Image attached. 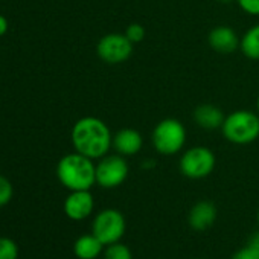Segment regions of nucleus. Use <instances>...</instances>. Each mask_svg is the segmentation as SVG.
<instances>
[{
	"mask_svg": "<svg viewBox=\"0 0 259 259\" xmlns=\"http://www.w3.org/2000/svg\"><path fill=\"white\" fill-rule=\"evenodd\" d=\"M72 145L76 153L99 160L113 147V135L108 125L95 116H85L75 122L70 133Z\"/></svg>",
	"mask_w": 259,
	"mask_h": 259,
	"instance_id": "f257e3e1",
	"label": "nucleus"
},
{
	"mask_svg": "<svg viewBox=\"0 0 259 259\" xmlns=\"http://www.w3.org/2000/svg\"><path fill=\"white\" fill-rule=\"evenodd\" d=\"M57 177L69 191H90L96 185V165L92 159L75 151L60 159Z\"/></svg>",
	"mask_w": 259,
	"mask_h": 259,
	"instance_id": "f03ea898",
	"label": "nucleus"
},
{
	"mask_svg": "<svg viewBox=\"0 0 259 259\" xmlns=\"http://www.w3.org/2000/svg\"><path fill=\"white\" fill-rule=\"evenodd\" d=\"M221 132L227 142L233 145H248L259 138V113L236 110L226 116Z\"/></svg>",
	"mask_w": 259,
	"mask_h": 259,
	"instance_id": "7ed1b4c3",
	"label": "nucleus"
},
{
	"mask_svg": "<svg viewBox=\"0 0 259 259\" xmlns=\"http://www.w3.org/2000/svg\"><path fill=\"white\" fill-rule=\"evenodd\" d=\"M151 142L162 156L179 154L186 144V128L179 119L166 117L154 126Z\"/></svg>",
	"mask_w": 259,
	"mask_h": 259,
	"instance_id": "20e7f679",
	"label": "nucleus"
},
{
	"mask_svg": "<svg viewBox=\"0 0 259 259\" xmlns=\"http://www.w3.org/2000/svg\"><path fill=\"white\" fill-rule=\"evenodd\" d=\"M217 165V159L212 150L207 147H192L186 150L179 162L180 172L191 180H201L209 177Z\"/></svg>",
	"mask_w": 259,
	"mask_h": 259,
	"instance_id": "39448f33",
	"label": "nucleus"
},
{
	"mask_svg": "<svg viewBox=\"0 0 259 259\" xmlns=\"http://www.w3.org/2000/svg\"><path fill=\"white\" fill-rule=\"evenodd\" d=\"M126 230V221L120 210L107 207L98 212L92 221V233L104 244L110 245L119 242Z\"/></svg>",
	"mask_w": 259,
	"mask_h": 259,
	"instance_id": "423d86ee",
	"label": "nucleus"
},
{
	"mask_svg": "<svg viewBox=\"0 0 259 259\" xmlns=\"http://www.w3.org/2000/svg\"><path fill=\"white\" fill-rule=\"evenodd\" d=\"M128 172L130 168L123 156L107 154L96 163V185L104 189H114L126 180Z\"/></svg>",
	"mask_w": 259,
	"mask_h": 259,
	"instance_id": "0eeeda50",
	"label": "nucleus"
},
{
	"mask_svg": "<svg viewBox=\"0 0 259 259\" xmlns=\"http://www.w3.org/2000/svg\"><path fill=\"white\" fill-rule=\"evenodd\" d=\"M133 48L135 45L126 38L125 34L111 32L99 38L96 45V54L104 63L116 66L125 63L133 55Z\"/></svg>",
	"mask_w": 259,
	"mask_h": 259,
	"instance_id": "6e6552de",
	"label": "nucleus"
},
{
	"mask_svg": "<svg viewBox=\"0 0 259 259\" xmlns=\"http://www.w3.org/2000/svg\"><path fill=\"white\" fill-rule=\"evenodd\" d=\"M95 209V198L90 191H70L66 197L63 210L72 221L87 220Z\"/></svg>",
	"mask_w": 259,
	"mask_h": 259,
	"instance_id": "1a4fd4ad",
	"label": "nucleus"
},
{
	"mask_svg": "<svg viewBox=\"0 0 259 259\" xmlns=\"http://www.w3.org/2000/svg\"><path fill=\"white\" fill-rule=\"evenodd\" d=\"M217 215H218V210L212 201L200 200L191 207L188 213L189 227L195 232H204L213 226V223L217 221Z\"/></svg>",
	"mask_w": 259,
	"mask_h": 259,
	"instance_id": "9d476101",
	"label": "nucleus"
},
{
	"mask_svg": "<svg viewBox=\"0 0 259 259\" xmlns=\"http://www.w3.org/2000/svg\"><path fill=\"white\" fill-rule=\"evenodd\" d=\"M239 40L241 37H238V34L229 26H215L207 35L209 46L217 54H221V55H229L238 51Z\"/></svg>",
	"mask_w": 259,
	"mask_h": 259,
	"instance_id": "9b49d317",
	"label": "nucleus"
},
{
	"mask_svg": "<svg viewBox=\"0 0 259 259\" xmlns=\"http://www.w3.org/2000/svg\"><path fill=\"white\" fill-rule=\"evenodd\" d=\"M144 147V138L135 128H122L113 135V148L123 157L141 153Z\"/></svg>",
	"mask_w": 259,
	"mask_h": 259,
	"instance_id": "f8f14e48",
	"label": "nucleus"
},
{
	"mask_svg": "<svg viewBox=\"0 0 259 259\" xmlns=\"http://www.w3.org/2000/svg\"><path fill=\"white\" fill-rule=\"evenodd\" d=\"M192 119L203 130H218L223 126L226 116L220 107L213 104H201L195 107Z\"/></svg>",
	"mask_w": 259,
	"mask_h": 259,
	"instance_id": "ddd939ff",
	"label": "nucleus"
},
{
	"mask_svg": "<svg viewBox=\"0 0 259 259\" xmlns=\"http://www.w3.org/2000/svg\"><path fill=\"white\" fill-rule=\"evenodd\" d=\"M105 245L93 235L84 233L73 244V253L78 259H96L104 253Z\"/></svg>",
	"mask_w": 259,
	"mask_h": 259,
	"instance_id": "4468645a",
	"label": "nucleus"
},
{
	"mask_svg": "<svg viewBox=\"0 0 259 259\" xmlns=\"http://www.w3.org/2000/svg\"><path fill=\"white\" fill-rule=\"evenodd\" d=\"M239 51L248 60H259V23L244 32L239 40Z\"/></svg>",
	"mask_w": 259,
	"mask_h": 259,
	"instance_id": "2eb2a0df",
	"label": "nucleus"
},
{
	"mask_svg": "<svg viewBox=\"0 0 259 259\" xmlns=\"http://www.w3.org/2000/svg\"><path fill=\"white\" fill-rule=\"evenodd\" d=\"M102 257L104 259H133V253H132V248L126 244L119 241V242L105 245Z\"/></svg>",
	"mask_w": 259,
	"mask_h": 259,
	"instance_id": "dca6fc26",
	"label": "nucleus"
},
{
	"mask_svg": "<svg viewBox=\"0 0 259 259\" xmlns=\"http://www.w3.org/2000/svg\"><path fill=\"white\" fill-rule=\"evenodd\" d=\"M0 259H19V245L14 239L0 236Z\"/></svg>",
	"mask_w": 259,
	"mask_h": 259,
	"instance_id": "f3484780",
	"label": "nucleus"
},
{
	"mask_svg": "<svg viewBox=\"0 0 259 259\" xmlns=\"http://www.w3.org/2000/svg\"><path fill=\"white\" fill-rule=\"evenodd\" d=\"M126 38L132 41L133 45H138V43H142L145 35H147V29L141 25V23H132V25H128L125 32Z\"/></svg>",
	"mask_w": 259,
	"mask_h": 259,
	"instance_id": "a211bd4d",
	"label": "nucleus"
},
{
	"mask_svg": "<svg viewBox=\"0 0 259 259\" xmlns=\"http://www.w3.org/2000/svg\"><path fill=\"white\" fill-rule=\"evenodd\" d=\"M13 195H14L13 183L5 176L0 174V207L7 206L13 200Z\"/></svg>",
	"mask_w": 259,
	"mask_h": 259,
	"instance_id": "6ab92c4d",
	"label": "nucleus"
},
{
	"mask_svg": "<svg viewBox=\"0 0 259 259\" xmlns=\"http://www.w3.org/2000/svg\"><path fill=\"white\" fill-rule=\"evenodd\" d=\"M230 259H259V247L247 242V245L238 248Z\"/></svg>",
	"mask_w": 259,
	"mask_h": 259,
	"instance_id": "aec40b11",
	"label": "nucleus"
},
{
	"mask_svg": "<svg viewBox=\"0 0 259 259\" xmlns=\"http://www.w3.org/2000/svg\"><path fill=\"white\" fill-rule=\"evenodd\" d=\"M238 7L248 16H259V0H235Z\"/></svg>",
	"mask_w": 259,
	"mask_h": 259,
	"instance_id": "412c9836",
	"label": "nucleus"
},
{
	"mask_svg": "<svg viewBox=\"0 0 259 259\" xmlns=\"http://www.w3.org/2000/svg\"><path fill=\"white\" fill-rule=\"evenodd\" d=\"M8 28H10L8 19H7L5 16L0 14V37H4V35L8 32Z\"/></svg>",
	"mask_w": 259,
	"mask_h": 259,
	"instance_id": "4be33fe9",
	"label": "nucleus"
},
{
	"mask_svg": "<svg viewBox=\"0 0 259 259\" xmlns=\"http://www.w3.org/2000/svg\"><path fill=\"white\" fill-rule=\"evenodd\" d=\"M221 4H230V2H233V0H220Z\"/></svg>",
	"mask_w": 259,
	"mask_h": 259,
	"instance_id": "5701e85b",
	"label": "nucleus"
},
{
	"mask_svg": "<svg viewBox=\"0 0 259 259\" xmlns=\"http://www.w3.org/2000/svg\"><path fill=\"white\" fill-rule=\"evenodd\" d=\"M256 108H257V113H259V96H257V101H256Z\"/></svg>",
	"mask_w": 259,
	"mask_h": 259,
	"instance_id": "b1692460",
	"label": "nucleus"
},
{
	"mask_svg": "<svg viewBox=\"0 0 259 259\" xmlns=\"http://www.w3.org/2000/svg\"><path fill=\"white\" fill-rule=\"evenodd\" d=\"M256 221H257V226H259V209H257V215H256Z\"/></svg>",
	"mask_w": 259,
	"mask_h": 259,
	"instance_id": "393cba45",
	"label": "nucleus"
},
{
	"mask_svg": "<svg viewBox=\"0 0 259 259\" xmlns=\"http://www.w3.org/2000/svg\"><path fill=\"white\" fill-rule=\"evenodd\" d=\"M194 259H204V257H194Z\"/></svg>",
	"mask_w": 259,
	"mask_h": 259,
	"instance_id": "a878e982",
	"label": "nucleus"
}]
</instances>
